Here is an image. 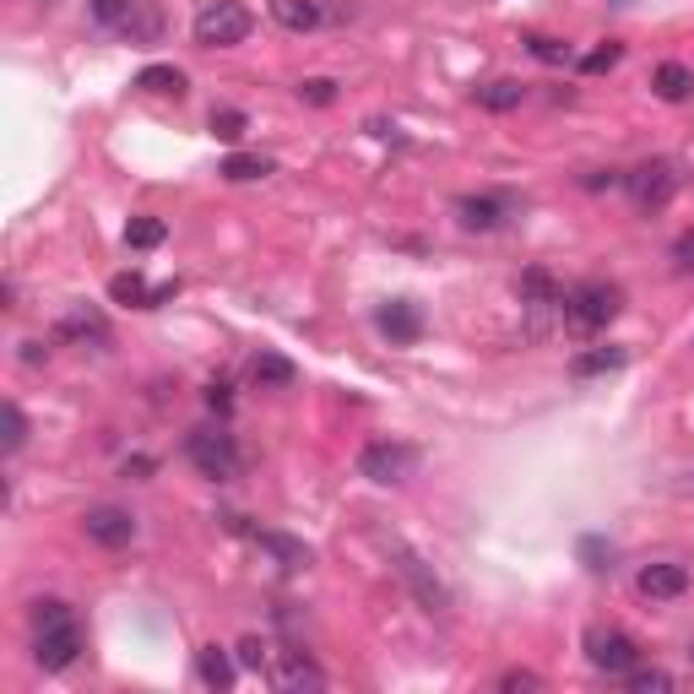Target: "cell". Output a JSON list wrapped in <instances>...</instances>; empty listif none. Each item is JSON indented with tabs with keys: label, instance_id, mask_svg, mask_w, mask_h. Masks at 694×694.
I'll return each instance as SVG.
<instances>
[{
	"label": "cell",
	"instance_id": "20",
	"mask_svg": "<svg viewBox=\"0 0 694 694\" xmlns=\"http://www.w3.org/2000/svg\"><path fill=\"white\" fill-rule=\"evenodd\" d=\"M61 342H109V325H104V316H98V310L76 305V310L61 320Z\"/></svg>",
	"mask_w": 694,
	"mask_h": 694
},
{
	"label": "cell",
	"instance_id": "18",
	"mask_svg": "<svg viewBox=\"0 0 694 694\" xmlns=\"http://www.w3.org/2000/svg\"><path fill=\"white\" fill-rule=\"evenodd\" d=\"M136 87L152 93V98H185V71H180V65H141V71H136Z\"/></svg>",
	"mask_w": 694,
	"mask_h": 694
},
{
	"label": "cell",
	"instance_id": "24",
	"mask_svg": "<svg viewBox=\"0 0 694 694\" xmlns=\"http://www.w3.org/2000/svg\"><path fill=\"white\" fill-rule=\"evenodd\" d=\"M217 174H223V180H234V185H250V180H266V174H271V158H255V152H228Z\"/></svg>",
	"mask_w": 694,
	"mask_h": 694
},
{
	"label": "cell",
	"instance_id": "27",
	"mask_svg": "<svg viewBox=\"0 0 694 694\" xmlns=\"http://www.w3.org/2000/svg\"><path fill=\"white\" fill-rule=\"evenodd\" d=\"M250 375L260 380V385H293V380H299V370H293L282 353H255Z\"/></svg>",
	"mask_w": 694,
	"mask_h": 694
},
{
	"label": "cell",
	"instance_id": "1",
	"mask_svg": "<svg viewBox=\"0 0 694 694\" xmlns=\"http://www.w3.org/2000/svg\"><path fill=\"white\" fill-rule=\"evenodd\" d=\"M82 624H76V613L65 608V602H33V662L44 668V673H65V668H76V656H82Z\"/></svg>",
	"mask_w": 694,
	"mask_h": 694
},
{
	"label": "cell",
	"instance_id": "28",
	"mask_svg": "<svg viewBox=\"0 0 694 694\" xmlns=\"http://www.w3.org/2000/svg\"><path fill=\"white\" fill-rule=\"evenodd\" d=\"M206 126H212L217 141H239V136L250 130V115H245V109H212V120H206Z\"/></svg>",
	"mask_w": 694,
	"mask_h": 694
},
{
	"label": "cell",
	"instance_id": "40",
	"mask_svg": "<svg viewBox=\"0 0 694 694\" xmlns=\"http://www.w3.org/2000/svg\"><path fill=\"white\" fill-rule=\"evenodd\" d=\"M130 472H136V478H147V472H152V461H147V456H130V461H126V478H130Z\"/></svg>",
	"mask_w": 694,
	"mask_h": 694
},
{
	"label": "cell",
	"instance_id": "22",
	"mask_svg": "<svg viewBox=\"0 0 694 694\" xmlns=\"http://www.w3.org/2000/svg\"><path fill=\"white\" fill-rule=\"evenodd\" d=\"M608 370H624V348H591V353H575L569 359V375L575 380H591V375H608Z\"/></svg>",
	"mask_w": 694,
	"mask_h": 694
},
{
	"label": "cell",
	"instance_id": "30",
	"mask_svg": "<svg viewBox=\"0 0 694 694\" xmlns=\"http://www.w3.org/2000/svg\"><path fill=\"white\" fill-rule=\"evenodd\" d=\"M624 679H630V690L634 694H651V690H673V673H662V668H630V673H624Z\"/></svg>",
	"mask_w": 694,
	"mask_h": 694
},
{
	"label": "cell",
	"instance_id": "41",
	"mask_svg": "<svg viewBox=\"0 0 694 694\" xmlns=\"http://www.w3.org/2000/svg\"><path fill=\"white\" fill-rule=\"evenodd\" d=\"M690 662H694V645H690Z\"/></svg>",
	"mask_w": 694,
	"mask_h": 694
},
{
	"label": "cell",
	"instance_id": "39",
	"mask_svg": "<svg viewBox=\"0 0 694 694\" xmlns=\"http://www.w3.org/2000/svg\"><path fill=\"white\" fill-rule=\"evenodd\" d=\"M613 190V185H624V174H619V169H597V174H586V190Z\"/></svg>",
	"mask_w": 694,
	"mask_h": 694
},
{
	"label": "cell",
	"instance_id": "19",
	"mask_svg": "<svg viewBox=\"0 0 694 694\" xmlns=\"http://www.w3.org/2000/svg\"><path fill=\"white\" fill-rule=\"evenodd\" d=\"M651 87H656V98H668V104H684L694 93V71L679 61H662L651 71Z\"/></svg>",
	"mask_w": 694,
	"mask_h": 694
},
{
	"label": "cell",
	"instance_id": "34",
	"mask_svg": "<svg viewBox=\"0 0 694 694\" xmlns=\"http://www.w3.org/2000/svg\"><path fill=\"white\" fill-rule=\"evenodd\" d=\"M619 55H624V44H613V39H608L602 50H591V55L580 61V71H586V76H597V71H608V65H619Z\"/></svg>",
	"mask_w": 694,
	"mask_h": 694
},
{
	"label": "cell",
	"instance_id": "3",
	"mask_svg": "<svg viewBox=\"0 0 694 694\" xmlns=\"http://www.w3.org/2000/svg\"><path fill=\"white\" fill-rule=\"evenodd\" d=\"M255 28L250 6H239V0H206L201 11H195V22H190V33H195V44L201 50H234V44H245Z\"/></svg>",
	"mask_w": 694,
	"mask_h": 694
},
{
	"label": "cell",
	"instance_id": "6",
	"mask_svg": "<svg viewBox=\"0 0 694 694\" xmlns=\"http://www.w3.org/2000/svg\"><path fill=\"white\" fill-rule=\"evenodd\" d=\"M413 467H418V450L402 440H370L359 450V472H364L370 483H407Z\"/></svg>",
	"mask_w": 694,
	"mask_h": 694
},
{
	"label": "cell",
	"instance_id": "29",
	"mask_svg": "<svg viewBox=\"0 0 694 694\" xmlns=\"http://www.w3.org/2000/svg\"><path fill=\"white\" fill-rule=\"evenodd\" d=\"M299 104H316V109L337 104V82H331V76H305V82H299Z\"/></svg>",
	"mask_w": 694,
	"mask_h": 694
},
{
	"label": "cell",
	"instance_id": "31",
	"mask_svg": "<svg viewBox=\"0 0 694 694\" xmlns=\"http://www.w3.org/2000/svg\"><path fill=\"white\" fill-rule=\"evenodd\" d=\"M580 559H586V569H613V543L608 537H580Z\"/></svg>",
	"mask_w": 694,
	"mask_h": 694
},
{
	"label": "cell",
	"instance_id": "21",
	"mask_svg": "<svg viewBox=\"0 0 694 694\" xmlns=\"http://www.w3.org/2000/svg\"><path fill=\"white\" fill-rule=\"evenodd\" d=\"M271 22L288 33H310V28H320V6L316 0H271Z\"/></svg>",
	"mask_w": 694,
	"mask_h": 694
},
{
	"label": "cell",
	"instance_id": "16",
	"mask_svg": "<svg viewBox=\"0 0 694 694\" xmlns=\"http://www.w3.org/2000/svg\"><path fill=\"white\" fill-rule=\"evenodd\" d=\"M239 532H250V526H239ZM250 537H255V543H260V548H266V554H271V559H277L282 569H310V548H305L299 537H288V532H260V526H255Z\"/></svg>",
	"mask_w": 694,
	"mask_h": 694
},
{
	"label": "cell",
	"instance_id": "11",
	"mask_svg": "<svg viewBox=\"0 0 694 694\" xmlns=\"http://www.w3.org/2000/svg\"><path fill=\"white\" fill-rule=\"evenodd\" d=\"M271 684H277V690H325V673L316 668L310 651L288 645V651H277V662H271Z\"/></svg>",
	"mask_w": 694,
	"mask_h": 694
},
{
	"label": "cell",
	"instance_id": "5",
	"mask_svg": "<svg viewBox=\"0 0 694 694\" xmlns=\"http://www.w3.org/2000/svg\"><path fill=\"white\" fill-rule=\"evenodd\" d=\"M624 190H630V201L640 212H662L684 190V169L673 158H645V163H634L630 174H624Z\"/></svg>",
	"mask_w": 694,
	"mask_h": 694
},
{
	"label": "cell",
	"instance_id": "38",
	"mask_svg": "<svg viewBox=\"0 0 694 694\" xmlns=\"http://www.w3.org/2000/svg\"><path fill=\"white\" fill-rule=\"evenodd\" d=\"M500 690H543V679H537V673H505Z\"/></svg>",
	"mask_w": 694,
	"mask_h": 694
},
{
	"label": "cell",
	"instance_id": "9",
	"mask_svg": "<svg viewBox=\"0 0 694 694\" xmlns=\"http://www.w3.org/2000/svg\"><path fill=\"white\" fill-rule=\"evenodd\" d=\"M456 217H461V228H472V234H494V228H505L510 217H515V195H494V190L461 195V201H456Z\"/></svg>",
	"mask_w": 694,
	"mask_h": 694
},
{
	"label": "cell",
	"instance_id": "35",
	"mask_svg": "<svg viewBox=\"0 0 694 694\" xmlns=\"http://www.w3.org/2000/svg\"><path fill=\"white\" fill-rule=\"evenodd\" d=\"M206 407H212L217 418L234 413V391H228V380H212V385H206Z\"/></svg>",
	"mask_w": 694,
	"mask_h": 694
},
{
	"label": "cell",
	"instance_id": "15",
	"mask_svg": "<svg viewBox=\"0 0 694 694\" xmlns=\"http://www.w3.org/2000/svg\"><path fill=\"white\" fill-rule=\"evenodd\" d=\"M375 325L391 337V342H418V337H424V316H418L413 299H391V305H380Z\"/></svg>",
	"mask_w": 694,
	"mask_h": 694
},
{
	"label": "cell",
	"instance_id": "10",
	"mask_svg": "<svg viewBox=\"0 0 694 694\" xmlns=\"http://www.w3.org/2000/svg\"><path fill=\"white\" fill-rule=\"evenodd\" d=\"M82 532H87L98 548H126V543H136V515H130V510H115V505H98L82 515Z\"/></svg>",
	"mask_w": 694,
	"mask_h": 694
},
{
	"label": "cell",
	"instance_id": "33",
	"mask_svg": "<svg viewBox=\"0 0 694 694\" xmlns=\"http://www.w3.org/2000/svg\"><path fill=\"white\" fill-rule=\"evenodd\" d=\"M526 50H532L537 61H548V65H565L569 61V44H559V39H543V33H526Z\"/></svg>",
	"mask_w": 694,
	"mask_h": 694
},
{
	"label": "cell",
	"instance_id": "26",
	"mask_svg": "<svg viewBox=\"0 0 694 694\" xmlns=\"http://www.w3.org/2000/svg\"><path fill=\"white\" fill-rule=\"evenodd\" d=\"M87 11H93L98 28H120L126 33V22L141 11V0H87Z\"/></svg>",
	"mask_w": 694,
	"mask_h": 694
},
{
	"label": "cell",
	"instance_id": "36",
	"mask_svg": "<svg viewBox=\"0 0 694 694\" xmlns=\"http://www.w3.org/2000/svg\"><path fill=\"white\" fill-rule=\"evenodd\" d=\"M673 266H679L684 277H694V228H684V234L673 239Z\"/></svg>",
	"mask_w": 694,
	"mask_h": 694
},
{
	"label": "cell",
	"instance_id": "23",
	"mask_svg": "<svg viewBox=\"0 0 694 694\" xmlns=\"http://www.w3.org/2000/svg\"><path fill=\"white\" fill-rule=\"evenodd\" d=\"M478 98V109H494V115H505V109H521V98H526V82H489V87H478L472 93Z\"/></svg>",
	"mask_w": 694,
	"mask_h": 694
},
{
	"label": "cell",
	"instance_id": "7",
	"mask_svg": "<svg viewBox=\"0 0 694 694\" xmlns=\"http://www.w3.org/2000/svg\"><path fill=\"white\" fill-rule=\"evenodd\" d=\"M586 662H591L597 673L624 679L630 668H640V645H634L624 630H586Z\"/></svg>",
	"mask_w": 694,
	"mask_h": 694
},
{
	"label": "cell",
	"instance_id": "14",
	"mask_svg": "<svg viewBox=\"0 0 694 694\" xmlns=\"http://www.w3.org/2000/svg\"><path fill=\"white\" fill-rule=\"evenodd\" d=\"M515 299H521L526 310H565V288H559L554 271H543V266H526V271L515 277Z\"/></svg>",
	"mask_w": 694,
	"mask_h": 694
},
{
	"label": "cell",
	"instance_id": "17",
	"mask_svg": "<svg viewBox=\"0 0 694 694\" xmlns=\"http://www.w3.org/2000/svg\"><path fill=\"white\" fill-rule=\"evenodd\" d=\"M195 673H201L206 690H234V679H239V668H234V656L223 645H201L195 651Z\"/></svg>",
	"mask_w": 694,
	"mask_h": 694
},
{
	"label": "cell",
	"instance_id": "37",
	"mask_svg": "<svg viewBox=\"0 0 694 694\" xmlns=\"http://www.w3.org/2000/svg\"><path fill=\"white\" fill-rule=\"evenodd\" d=\"M239 662H245V668H266L271 656H266V645L250 634V640H239Z\"/></svg>",
	"mask_w": 694,
	"mask_h": 694
},
{
	"label": "cell",
	"instance_id": "2",
	"mask_svg": "<svg viewBox=\"0 0 694 694\" xmlns=\"http://www.w3.org/2000/svg\"><path fill=\"white\" fill-rule=\"evenodd\" d=\"M185 456H190V467H195L206 483H234V478H239V467H245L239 440H234L223 424H201V429H190V435H185Z\"/></svg>",
	"mask_w": 694,
	"mask_h": 694
},
{
	"label": "cell",
	"instance_id": "32",
	"mask_svg": "<svg viewBox=\"0 0 694 694\" xmlns=\"http://www.w3.org/2000/svg\"><path fill=\"white\" fill-rule=\"evenodd\" d=\"M22 445H28V418L17 402H6V456H17Z\"/></svg>",
	"mask_w": 694,
	"mask_h": 694
},
{
	"label": "cell",
	"instance_id": "8",
	"mask_svg": "<svg viewBox=\"0 0 694 694\" xmlns=\"http://www.w3.org/2000/svg\"><path fill=\"white\" fill-rule=\"evenodd\" d=\"M391 554H396V569H402V580L413 586V597H418V602H424L429 613H445V608H450V591H445V580L435 575V565H429V559H418V554H413V548H402V543H396Z\"/></svg>",
	"mask_w": 694,
	"mask_h": 694
},
{
	"label": "cell",
	"instance_id": "13",
	"mask_svg": "<svg viewBox=\"0 0 694 694\" xmlns=\"http://www.w3.org/2000/svg\"><path fill=\"white\" fill-rule=\"evenodd\" d=\"M634 586H640V597H651V602H673V597H684V591H690V565H673V559L645 565Z\"/></svg>",
	"mask_w": 694,
	"mask_h": 694
},
{
	"label": "cell",
	"instance_id": "12",
	"mask_svg": "<svg viewBox=\"0 0 694 694\" xmlns=\"http://www.w3.org/2000/svg\"><path fill=\"white\" fill-rule=\"evenodd\" d=\"M174 293H180V282H158V288H147L141 271H120V277L109 282V299H115V305H130V310H158V305L174 299Z\"/></svg>",
	"mask_w": 694,
	"mask_h": 694
},
{
	"label": "cell",
	"instance_id": "25",
	"mask_svg": "<svg viewBox=\"0 0 694 694\" xmlns=\"http://www.w3.org/2000/svg\"><path fill=\"white\" fill-rule=\"evenodd\" d=\"M163 239H169V223H163V217H147V212H141V217H130V223H126V245H130V250H158Z\"/></svg>",
	"mask_w": 694,
	"mask_h": 694
},
{
	"label": "cell",
	"instance_id": "4",
	"mask_svg": "<svg viewBox=\"0 0 694 694\" xmlns=\"http://www.w3.org/2000/svg\"><path fill=\"white\" fill-rule=\"evenodd\" d=\"M619 310H624V293H619V282H602V277L575 282L565 293V320L575 331H602L619 320Z\"/></svg>",
	"mask_w": 694,
	"mask_h": 694
}]
</instances>
